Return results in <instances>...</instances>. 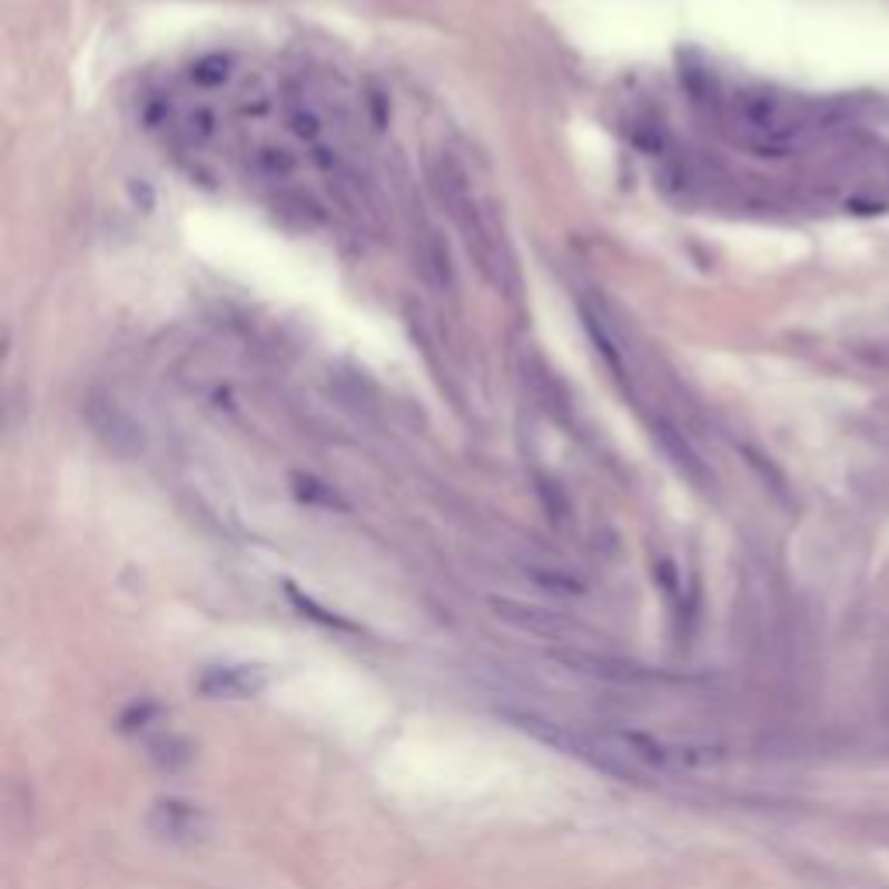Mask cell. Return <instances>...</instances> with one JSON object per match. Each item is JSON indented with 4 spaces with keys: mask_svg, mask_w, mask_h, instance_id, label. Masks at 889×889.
Here are the masks:
<instances>
[{
    "mask_svg": "<svg viewBox=\"0 0 889 889\" xmlns=\"http://www.w3.org/2000/svg\"><path fill=\"white\" fill-rule=\"evenodd\" d=\"M185 132H188L195 142L213 139V136H216V115H213L209 108H195V111L188 115V122H185Z\"/></svg>",
    "mask_w": 889,
    "mask_h": 889,
    "instance_id": "obj_14",
    "label": "cell"
},
{
    "mask_svg": "<svg viewBox=\"0 0 889 889\" xmlns=\"http://www.w3.org/2000/svg\"><path fill=\"white\" fill-rule=\"evenodd\" d=\"M417 268L424 275L427 285L435 289H452V261H448V247L442 244V237L435 229H424V237L417 244Z\"/></svg>",
    "mask_w": 889,
    "mask_h": 889,
    "instance_id": "obj_7",
    "label": "cell"
},
{
    "mask_svg": "<svg viewBox=\"0 0 889 889\" xmlns=\"http://www.w3.org/2000/svg\"><path fill=\"white\" fill-rule=\"evenodd\" d=\"M268 671L261 664H213L198 674V692L206 699H254L268 688Z\"/></svg>",
    "mask_w": 889,
    "mask_h": 889,
    "instance_id": "obj_5",
    "label": "cell"
},
{
    "mask_svg": "<svg viewBox=\"0 0 889 889\" xmlns=\"http://www.w3.org/2000/svg\"><path fill=\"white\" fill-rule=\"evenodd\" d=\"M650 435H653V442H656V448L664 452V458L668 463L692 483V486H699V491H712V470L705 466V458L692 448V442L684 438V432L681 427L674 424V421H668V417H650Z\"/></svg>",
    "mask_w": 889,
    "mask_h": 889,
    "instance_id": "obj_4",
    "label": "cell"
},
{
    "mask_svg": "<svg viewBox=\"0 0 889 889\" xmlns=\"http://www.w3.org/2000/svg\"><path fill=\"white\" fill-rule=\"evenodd\" d=\"M157 712H160V709H157L154 702H142V705L136 702L132 709L122 712V720H119V723H122V730H136V727H147V720H150V715H157Z\"/></svg>",
    "mask_w": 889,
    "mask_h": 889,
    "instance_id": "obj_16",
    "label": "cell"
},
{
    "mask_svg": "<svg viewBox=\"0 0 889 889\" xmlns=\"http://www.w3.org/2000/svg\"><path fill=\"white\" fill-rule=\"evenodd\" d=\"M851 358H858L872 372H889V337H866V340H851L848 344Z\"/></svg>",
    "mask_w": 889,
    "mask_h": 889,
    "instance_id": "obj_11",
    "label": "cell"
},
{
    "mask_svg": "<svg viewBox=\"0 0 889 889\" xmlns=\"http://www.w3.org/2000/svg\"><path fill=\"white\" fill-rule=\"evenodd\" d=\"M250 167H254V175L278 181V178H289L296 170V157L285 147H257L250 154Z\"/></svg>",
    "mask_w": 889,
    "mask_h": 889,
    "instance_id": "obj_10",
    "label": "cell"
},
{
    "mask_svg": "<svg viewBox=\"0 0 889 889\" xmlns=\"http://www.w3.org/2000/svg\"><path fill=\"white\" fill-rule=\"evenodd\" d=\"M289 597L296 601V609H303V615H309V619H320L324 625H334V629H344V633H355V629H358V625H352L348 619H337V615H327V612H324L320 605H313V601H309V597H303V594H299V591H296L293 584H289Z\"/></svg>",
    "mask_w": 889,
    "mask_h": 889,
    "instance_id": "obj_13",
    "label": "cell"
},
{
    "mask_svg": "<svg viewBox=\"0 0 889 889\" xmlns=\"http://www.w3.org/2000/svg\"><path fill=\"white\" fill-rule=\"evenodd\" d=\"M581 317H584V327H587V334H591V340H594L597 355L605 358V365L612 368V376L619 379V386L629 389V368H625V362H622L619 340L612 337V330H609L605 324H601V317H597L594 309H581Z\"/></svg>",
    "mask_w": 889,
    "mask_h": 889,
    "instance_id": "obj_9",
    "label": "cell"
},
{
    "mask_svg": "<svg viewBox=\"0 0 889 889\" xmlns=\"http://www.w3.org/2000/svg\"><path fill=\"white\" fill-rule=\"evenodd\" d=\"M525 383H529V389L535 396V404L546 411L553 421L556 417L560 421L570 417V393H566V386L556 379V372L546 362H542V358H529L525 362Z\"/></svg>",
    "mask_w": 889,
    "mask_h": 889,
    "instance_id": "obj_6",
    "label": "cell"
},
{
    "mask_svg": "<svg viewBox=\"0 0 889 889\" xmlns=\"http://www.w3.org/2000/svg\"><path fill=\"white\" fill-rule=\"evenodd\" d=\"M432 188L438 195V203L448 209L452 223L458 226L463 244L476 257L480 271L501 285V250H497V240L491 234V226H486V219H483V213L476 206V198H473L466 167L458 164L452 154H438L432 160Z\"/></svg>",
    "mask_w": 889,
    "mask_h": 889,
    "instance_id": "obj_2",
    "label": "cell"
},
{
    "mask_svg": "<svg viewBox=\"0 0 889 889\" xmlns=\"http://www.w3.org/2000/svg\"><path fill=\"white\" fill-rule=\"evenodd\" d=\"M226 77H229V60L219 52L203 56V60L191 67V80L203 83V88H219V83H226Z\"/></svg>",
    "mask_w": 889,
    "mask_h": 889,
    "instance_id": "obj_12",
    "label": "cell"
},
{
    "mask_svg": "<svg viewBox=\"0 0 889 889\" xmlns=\"http://www.w3.org/2000/svg\"><path fill=\"white\" fill-rule=\"evenodd\" d=\"M289 129H293L299 139H309V142L324 132L320 119H317V115H313L309 108H293V111H289Z\"/></svg>",
    "mask_w": 889,
    "mask_h": 889,
    "instance_id": "obj_15",
    "label": "cell"
},
{
    "mask_svg": "<svg viewBox=\"0 0 889 889\" xmlns=\"http://www.w3.org/2000/svg\"><path fill=\"white\" fill-rule=\"evenodd\" d=\"M157 834H167V838H191L198 834V810L191 802H181V799H160L154 807V817H150Z\"/></svg>",
    "mask_w": 889,
    "mask_h": 889,
    "instance_id": "obj_8",
    "label": "cell"
},
{
    "mask_svg": "<svg viewBox=\"0 0 889 889\" xmlns=\"http://www.w3.org/2000/svg\"><path fill=\"white\" fill-rule=\"evenodd\" d=\"M830 119H834V108L776 91H748L737 98V122L748 132L751 147L764 157L789 154L796 142L820 132Z\"/></svg>",
    "mask_w": 889,
    "mask_h": 889,
    "instance_id": "obj_1",
    "label": "cell"
},
{
    "mask_svg": "<svg viewBox=\"0 0 889 889\" xmlns=\"http://www.w3.org/2000/svg\"><path fill=\"white\" fill-rule=\"evenodd\" d=\"M83 417H88L91 432L101 438V445H108L111 452L132 455L142 448V427L119 404H115V399L91 396L88 404H83Z\"/></svg>",
    "mask_w": 889,
    "mask_h": 889,
    "instance_id": "obj_3",
    "label": "cell"
},
{
    "mask_svg": "<svg viewBox=\"0 0 889 889\" xmlns=\"http://www.w3.org/2000/svg\"><path fill=\"white\" fill-rule=\"evenodd\" d=\"M299 483V497H313V501H324V504H337V497L330 494V491H324V483H317V480H296Z\"/></svg>",
    "mask_w": 889,
    "mask_h": 889,
    "instance_id": "obj_17",
    "label": "cell"
}]
</instances>
